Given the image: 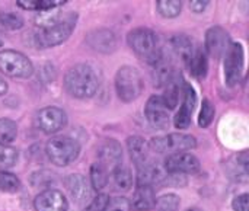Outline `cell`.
<instances>
[{
    "mask_svg": "<svg viewBox=\"0 0 249 211\" xmlns=\"http://www.w3.org/2000/svg\"><path fill=\"white\" fill-rule=\"evenodd\" d=\"M66 90L77 99L93 96L99 89V79L90 64L79 63L71 66L64 76Z\"/></svg>",
    "mask_w": 249,
    "mask_h": 211,
    "instance_id": "6da1fadb",
    "label": "cell"
},
{
    "mask_svg": "<svg viewBox=\"0 0 249 211\" xmlns=\"http://www.w3.org/2000/svg\"><path fill=\"white\" fill-rule=\"evenodd\" d=\"M127 42L134 54L150 66H155L163 57L160 38L149 28H136L130 31Z\"/></svg>",
    "mask_w": 249,
    "mask_h": 211,
    "instance_id": "7a4b0ae2",
    "label": "cell"
},
{
    "mask_svg": "<svg viewBox=\"0 0 249 211\" xmlns=\"http://www.w3.org/2000/svg\"><path fill=\"white\" fill-rule=\"evenodd\" d=\"M115 90L123 102L136 101L144 90L142 73L133 66H123L115 74Z\"/></svg>",
    "mask_w": 249,
    "mask_h": 211,
    "instance_id": "3957f363",
    "label": "cell"
},
{
    "mask_svg": "<svg viewBox=\"0 0 249 211\" xmlns=\"http://www.w3.org/2000/svg\"><path fill=\"white\" fill-rule=\"evenodd\" d=\"M76 13H70V16L64 18L61 22L39 29L35 35H34V41L36 48L44 50V48H50V47H55L63 44L71 34L74 29V23H76Z\"/></svg>",
    "mask_w": 249,
    "mask_h": 211,
    "instance_id": "277c9868",
    "label": "cell"
},
{
    "mask_svg": "<svg viewBox=\"0 0 249 211\" xmlns=\"http://www.w3.org/2000/svg\"><path fill=\"white\" fill-rule=\"evenodd\" d=\"M45 152L51 163L55 166H67L77 159L80 153V144L71 137L60 136L47 141Z\"/></svg>",
    "mask_w": 249,
    "mask_h": 211,
    "instance_id": "5b68a950",
    "label": "cell"
},
{
    "mask_svg": "<svg viewBox=\"0 0 249 211\" xmlns=\"http://www.w3.org/2000/svg\"><path fill=\"white\" fill-rule=\"evenodd\" d=\"M149 147H152L156 153H160V155H177V153H185L188 150L196 149L197 140L196 137L190 134L174 133L168 136L153 137L149 143Z\"/></svg>",
    "mask_w": 249,
    "mask_h": 211,
    "instance_id": "8992f818",
    "label": "cell"
},
{
    "mask_svg": "<svg viewBox=\"0 0 249 211\" xmlns=\"http://www.w3.org/2000/svg\"><path fill=\"white\" fill-rule=\"evenodd\" d=\"M0 71L13 79H28L34 73L31 60L15 50L0 51Z\"/></svg>",
    "mask_w": 249,
    "mask_h": 211,
    "instance_id": "52a82bcc",
    "label": "cell"
},
{
    "mask_svg": "<svg viewBox=\"0 0 249 211\" xmlns=\"http://www.w3.org/2000/svg\"><path fill=\"white\" fill-rule=\"evenodd\" d=\"M244 73V47L239 42H231L225 53V80L229 86L239 83Z\"/></svg>",
    "mask_w": 249,
    "mask_h": 211,
    "instance_id": "ba28073f",
    "label": "cell"
},
{
    "mask_svg": "<svg viewBox=\"0 0 249 211\" xmlns=\"http://www.w3.org/2000/svg\"><path fill=\"white\" fill-rule=\"evenodd\" d=\"M36 127L45 134H53L63 130L67 124V114L57 106H45L36 114Z\"/></svg>",
    "mask_w": 249,
    "mask_h": 211,
    "instance_id": "9c48e42d",
    "label": "cell"
},
{
    "mask_svg": "<svg viewBox=\"0 0 249 211\" xmlns=\"http://www.w3.org/2000/svg\"><path fill=\"white\" fill-rule=\"evenodd\" d=\"M123 162V149L117 140H105L98 147V163L102 165L108 174H112Z\"/></svg>",
    "mask_w": 249,
    "mask_h": 211,
    "instance_id": "30bf717a",
    "label": "cell"
},
{
    "mask_svg": "<svg viewBox=\"0 0 249 211\" xmlns=\"http://www.w3.org/2000/svg\"><path fill=\"white\" fill-rule=\"evenodd\" d=\"M231 45L229 34L222 26H212L206 32V51L213 58H220L225 55Z\"/></svg>",
    "mask_w": 249,
    "mask_h": 211,
    "instance_id": "8fae6325",
    "label": "cell"
},
{
    "mask_svg": "<svg viewBox=\"0 0 249 211\" xmlns=\"http://www.w3.org/2000/svg\"><path fill=\"white\" fill-rule=\"evenodd\" d=\"M200 168V160L190 153L171 155L165 160V169L169 174H197Z\"/></svg>",
    "mask_w": 249,
    "mask_h": 211,
    "instance_id": "7c38bea8",
    "label": "cell"
},
{
    "mask_svg": "<svg viewBox=\"0 0 249 211\" xmlns=\"http://www.w3.org/2000/svg\"><path fill=\"white\" fill-rule=\"evenodd\" d=\"M34 207L36 211H67L69 201L58 190H45L35 197Z\"/></svg>",
    "mask_w": 249,
    "mask_h": 211,
    "instance_id": "4fadbf2b",
    "label": "cell"
},
{
    "mask_svg": "<svg viewBox=\"0 0 249 211\" xmlns=\"http://www.w3.org/2000/svg\"><path fill=\"white\" fill-rule=\"evenodd\" d=\"M146 118L155 128H166L169 124V111L165 106L162 96L153 95L149 98L144 108Z\"/></svg>",
    "mask_w": 249,
    "mask_h": 211,
    "instance_id": "5bb4252c",
    "label": "cell"
},
{
    "mask_svg": "<svg viewBox=\"0 0 249 211\" xmlns=\"http://www.w3.org/2000/svg\"><path fill=\"white\" fill-rule=\"evenodd\" d=\"M86 42L92 50H95L98 53H104V54H109L117 50L115 34L112 31L104 29V28L89 32L86 36Z\"/></svg>",
    "mask_w": 249,
    "mask_h": 211,
    "instance_id": "9a60e30c",
    "label": "cell"
},
{
    "mask_svg": "<svg viewBox=\"0 0 249 211\" xmlns=\"http://www.w3.org/2000/svg\"><path fill=\"white\" fill-rule=\"evenodd\" d=\"M64 185L67 193L70 194V197L77 203V204H83L86 201L90 200V185L89 181L80 175V174H71L64 179Z\"/></svg>",
    "mask_w": 249,
    "mask_h": 211,
    "instance_id": "2e32d148",
    "label": "cell"
},
{
    "mask_svg": "<svg viewBox=\"0 0 249 211\" xmlns=\"http://www.w3.org/2000/svg\"><path fill=\"white\" fill-rule=\"evenodd\" d=\"M127 150L131 158V160L136 163V166L142 168L147 163L149 156V143L140 137V136H131L127 139Z\"/></svg>",
    "mask_w": 249,
    "mask_h": 211,
    "instance_id": "e0dca14e",
    "label": "cell"
},
{
    "mask_svg": "<svg viewBox=\"0 0 249 211\" xmlns=\"http://www.w3.org/2000/svg\"><path fill=\"white\" fill-rule=\"evenodd\" d=\"M166 176L162 171V168L159 165H143L142 168H139V174H137V187H152L160 184L162 181H165Z\"/></svg>",
    "mask_w": 249,
    "mask_h": 211,
    "instance_id": "ac0fdd59",
    "label": "cell"
},
{
    "mask_svg": "<svg viewBox=\"0 0 249 211\" xmlns=\"http://www.w3.org/2000/svg\"><path fill=\"white\" fill-rule=\"evenodd\" d=\"M156 197L152 187H137L133 200L130 201L131 210L136 211H149L155 209Z\"/></svg>",
    "mask_w": 249,
    "mask_h": 211,
    "instance_id": "d6986e66",
    "label": "cell"
},
{
    "mask_svg": "<svg viewBox=\"0 0 249 211\" xmlns=\"http://www.w3.org/2000/svg\"><path fill=\"white\" fill-rule=\"evenodd\" d=\"M153 82L155 86L162 88V86H168L174 77H175V70L172 67V64L165 60V57H162L155 66H153Z\"/></svg>",
    "mask_w": 249,
    "mask_h": 211,
    "instance_id": "ffe728a7",
    "label": "cell"
},
{
    "mask_svg": "<svg viewBox=\"0 0 249 211\" xmlns=\"http://www.w3.org/2000/svg\"><path fill=\"white\" fill-rule=\"evenodd\" d=\"M171 45L175 50V53L181 57V60L185 64H188V61L191 60V57H193V54L196 51L194 50V45H193V41L190 39V36L182 35V34L174 35L171 38Z\"/></svg>",
    "mask_w": 249,
    "mask_h": 211,
    "instance_id": "44dd1931",
    "label": "cell"
},
{
    "mask_svg": "<svg viewBox=\"0 0 249 211\" xmlns=\"http://www.w3.org/2000/svg\"><path fill=\"white\" fill-rule=\"evenodd\" d=\"M19 7L25 10H47L54 7H61L67 3V0H18Z\"/></svg>",
    "mask_w": 249,
    "mask_h": 211,
    "instance_id": "7402d4cb",
    "label": "cell"
},
{
    "mask_svg": "<svg viewBox=\"0 0 249 211\" xmlns=\"http://www.w3.org/2000/svg\"><path fill=\"white\" fill-rule=\"evenodd\" d=\"M61 20H63V13H61L60 7L41 10L35 16V23H36V26H39V29L53 26V25H55V23H58Z\"/></svg>",
    "mask_w": 249,
    "mask_h": 211,
    "instance_id": "603a6c76",
    "label": "cell"
},
{
    "mask_svg": "<svg viewBox=\"0 0 249 211\" xmlns=\"http://www.w3.org/2000/svg\"><path fill=\"white\" fill-rule=\"evenodd\" d=\"M111 175H112V182H114L115 190H118V191H130L131 190L133 176H131V172L128 168L121 165Z\"/></svg>",
    "mask_w": 249,
    "mask_h": 211,
    "instance_id": "cb8c5ba5",
    "label": "cell"
},
{
    "mask_svg": "<svg viewBox=\"0 0 249 211\" xmlns=\"http://www.w3.org/2000/svg\"><path fill=\"white\" fill-rule=\"evenodd\" d=\"M187 67H188V70H190L196 77H206L207 69H209L206 54H204L201 50H196L194 54H193V57H191V60L188 61Z\"/></svg>",
    "mask_w": 249,
    "mask_h": 211,
    "instance_id": "d4e9b609",
    "label": "cell"
},
{
    "mask_svg": "<svg viewBox=\"0 0 249 211\" xmlns=\"http://www.w3.org/2000/svg\"><path fill=\"white\" fill-rule=\"evenodd\" d=\"M18 136V125L10 118H0V143L9 146Z\"/></svg>",
    "mask_w": 249,
    "mask_h": 211,
    "instance_id": "484cf974",
    "label": "cell"
},
{
    "mask_svg": "<svg viewBox=\"0 0 249 211\" xmlns=\"http://www.w3.org/2000/svg\"><path fill=\"white\" fill-rule=\"evenodd\" d=\"M108 175L109 174L107 172V169L102 165L93 163L90 166V184H92L93 190L101 191L102 188H105L108 184Z\"/></svg>",
    "mask_w": 249,
    "mask_h": 211,
    "instance_id": "4316f807",
    "label": "cell"
},
{
    "mask_svg": "<svg viewBox=\"0 0 249 211\" xmlns=\"http://www.w3.org/2000/svg\"><path fill=\"white\" fill-rule=\"evenodd\" d=\"M158 12L163 18H177L182 10V1L179 0H159L156 1Z\"/></svg>",
    "mask_w": 249,
    "mask_h": 211,
    "instance_id": "83f0119b",
    "label": "cell"
},
{
    "mask_svg": "<svg viewBox=\"0 0 249 211\" xmlns=\"http://www.w3.org/2000/svg\"><path fill=\"white\" fill-rule=\"evenodd\" d=\"M181 206V198L177 194H163L156 198L155 209L158 211H178Z\"/></svg>",
    "mask_w": 249,
    "mask_h": 211,
    "instance_id": "f1b7e54d",
    "label": "cell"
},
{
    "mask_svg": "<svg viewBox=\"0 0 249 211\" xmlns=\"http://www.w3.org/2000/svg\"><path fill=\"white\" fill-rule=\"evenodd\" d=\"M20 190V181L16 175L0 171V193L13 194Z\"/></svg>",
    "mask_w": 249,
    "mask_h": 211,
    "instance_id": "f546056e",
    "label": "cell"
},
{
    "mask_svg": "<svg viewBox=\"0 0 249 211\" xmlns=\"http://www.w3.org/2000/svg\"><path fill=\"white\" fill-rule=\"evenodd\" d=\"M162 101L165 104V106L168 108V111H172L177 108L178 101H179V86L175 83V80H172L165 90V95L162 96Z\"/></svg>",
    "mask_w": 249,
    "mask_h": 211,
    "instance_id": "4dcf8cb0",
    "label": "cell"
},
{
    "mask_svg": "<svg viewBox=\"0 0 249 211\" xmlns=\"http://www.w3.org/2000/svg\"><path fill=\"white\" fill-rule=\"evenodd\" d=\"M214 115H216L214 105H213L209 99H204V101H203V105H201L200 115H198V125H200L201 128L209 127V125L213 123Z\"/></svg>",
    "mask_w": 249,
    "mask_h": 211,
    "instance_id": "1f68e13d",
    "label": "cell"
},
{
    "mask_svg": "<svg viewBox=\"0 0 249 211\" xmlns=\"http://www.w3.org/2000/svg\"><path fill=\"white\" fill-rule=\"evenodd\" d=\"M18 158H19V155H18V150L16 149L0 143V166H3V168H12V166L16 165Z\"/></svg>",
    "mask_w": 249,
    "mask_h": 211,
    "instance_id": "d6a6232c",
    "label": "cell"
},
{
    "mask_svg": "<svg viewBox=\"0 0 249 211\" xmlns=\"http://www.w3.org/2000/svg\"><path fill=\"white\" fill-rule=\"evenodd\" d=\"M182 95H184L182 96L184 101H182L181 108H184V109H187L188 112L193 114V111H194V108L197 105V93H196L194 88L190 83H184L182 85Z\"/></svg>",
    "mask_w": 249,
    "mask_h": 211,
    "instance_id": "836d02e7",
    "label": "cell"
},
{
    "mask_svg": "<svg viewBox=\"0 0 249 211\" xmlns=\"http://www.w3.org/2000/svg\"><path fill=\"white\" fill-rule=\"evenodd\" d=\"M0 25L9 31H16L23 26V19L16 13L6 12V13H0Z\"/></svg>",
    "mask_w": 249,
    "mask_h": 211,
    "instance_id": "e575fe53",
    "label": "cell"
},
{
    "mask_svg": "<svg viewBox=\"0 0 249 211\" xmlns=\"http://www.w3.org/2000/svg\"><path fill=\"white\" fill-rule=\"evenodd\" d=\"M105 211H131L130 200H127L125 197H115L109 200Z\"/></svg>",
    "mask_w": 249,
    "mask_h": 211,
    "instance_id": "d590c367",
    "label": "cell"
},
{
    "mask_svg": "<svg viewBox=\"0 0 249 211\" xmlns=\"http://www.w3.org/2000/svg\"><path fill=\"white\" fill-rule=\"evenodd\" d=\"M191 112H188L187 109L184 108H179V112L175 115V120H174V125L178 128V130H185L190 127L191 124Z\"/></svg>",
    "mask_w": 249,
    "mask_h": 211,
    "instance_id": "8d00e7d4",
    "label": "cell"
},
{
    "mask_svg": "<svg viewBox=\"0 0 249 211\" xmlns=\"http://www.w3.org/2000/svg\"><path fill=\"white\" fill-rule=\"evenodd\" d=\"M108 203H109V197H108L107 194H98V195L90 201V204L88 206L86 211H105Z\"/></svg>",
    "mask_w": 249,
    "mask_h": 211,
    "instance_id": "74e56055",
    "label": "cell"
},
{
    "mask_svg": "<svg viewBox=\"0 0 249 211\" xmlns=\"http://www.w3.org/2000/svg\"><path fill=\"white\" fill-rule=\"evenodd\" d=\"M53 181H54L53 174L48 172V171H39V172H35V174L31 176V184H32L34 187H39V185H42V182L50 184V182H53Z\"/></svg>",
    "mask_w": 249,
    "mask_h": 211,
    "instance_id": "f35d334b",
    "label": "cell"
},
{
    "mask_svg": "<svg viewBox=\"0 0 249 211\" xmlns=\"http://www.w3.org/2000/svg\"><path fill=\"white\" fill-rule=\"evenodd\" d=\"M232 209L235 211H249V195L248 194H242L238 195L233 203H232Z\"/></svg>",
    "mask_w": 249,
    "mask_h": 211,
    "instance_id": "ab89813d",
    "label": "cell"
},
{
    "mask_svg": "<svg viewBox=\"0 0 249 211\" xmlns=\"http://www.w3.org/2000/svg\"><path fill=\"white\" fill-rule=\"evenodd\" d=\"M209 0H193V1H190V7H191V10L193 12H196V13H201L203 10H206V7L209 6Z\"/></svg>",
    "mask_w": 249,
    "mask_h": 211,
    "instance_id": "60d3db41",
    "label": "cell"
},
{
    "mask_svg": "<svg viewBox=\"0 0 249 211\" xmlns=\"http://www.w3.org/2000/svg\"><path fill=\"white\" fill-rule=\"evenodd\" d=\"M238 162L244 166V169H245V171L248 169V152H247V150H245V152H242V153L239 155Z\"/></svg>",
    "mask_w": 249,
    "mask_h": 211,
    "instance_id": "b9f144b4",
    "label": "cell"
},
{
    "mask_svg": "<svg viewBox=\"0 0 249 211\" xmlns=\"http://www.w3.org/2000/svg\"><path fill=\"white\" fill-rule=\"evenodd\" d=\"M6 92H7V83H6V80L0 76V96L6 95Z\"/></svg>",
    "mask_w": 249,
    "mask_h": 211,
    "instance_id": "7bdbcfd3",
    "label": "cell"
},
{
    "mask_svg": "<svg viewBox=\"0 0 249 211\" xmlns=\"http://www.w3.org/2000/svg\"><path fill=\"white\" fill-rule=\"evenodd\" d=\"M185 211H201L200 209H188V210H185Z\"/></svg>",
    "mask_w": 249,
    "mask_h": 211,
    "instance_id": "ee69618b",
    "label": "cell"
},
{
    "mask_svg": "<svg viewBox=\"0 0 249 211\" xmlns=\"http://www.w3.org/2000/svg\"><path fill=\"white\" fill-rule=\"evenodd\" d=\"M1 45H3V42H1V39H0V47H1Z\"/></svg>",
    "mask_w": 249,
    "mask_h": 211,
    "instance_id": "f6af8a7d",
    "label": "cell"
}]
</instances>
